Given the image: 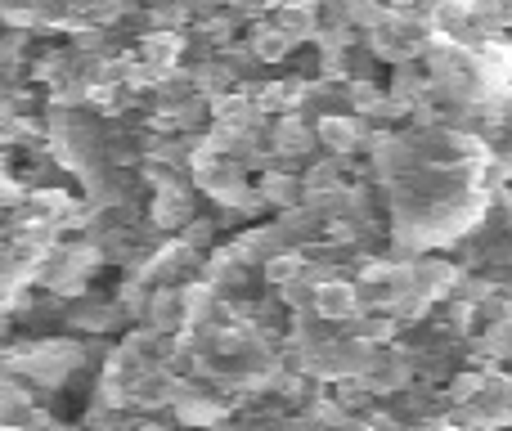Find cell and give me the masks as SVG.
Instances as JSON below:
<instances>
[{"mask_svg":"<svg viewBox=\"0 0 512 431\" xmlns=\"http://www.w3.org/2000/svg\"><path fill=\"white\" fill-rule=\"evenodd\" d=\"M270 23L279 27V32L288 36L292 45H297V41H310V36H315V27H319V9H310V5H288V9H274Z\"/></svg>","mask_w":512,"mask_h":431,"instance_id":"5b68a950","label":"cell"},{"mask_svg":"<svg viewBox=\"0 0 512 431\" xmlns=\"http://www.w3.org/2000/svg\"><path fill=\"white\" fill-rule=\"evenodd\" d=\"M270 149L279 153V158H288V162L310 158V153H315V131H310V122L301 113H288V117H279V122H274Z\"/></svg>","mask_w":512,"mask_h":431,"instance_id":"277c9868","label":"cell"},{"mask_svg":"<svg viewBox=\"0 0 512 431\" xmlns=\"http://www.w3.org/2000/svg\"><path fill=\"white\" fill-rule=\"evenodd\" d=\"M301 265H306V252H279L265 261V283L270 288H288L292 279L301 274Z\"/></svg>","mask_w":512,"mask_h":431,"instance_id":"9c48e42d","label":"cell"},{"mask_svg":"<svg viewBox=\"0 0 512 431\" xmlns=\"http://www.w3.org/2000/svg\"><path fill=\"white\" fill-rule=\"evenodd\" d=\"M409 270V288L414 292H423L427 301H450V292H454V283H459V261H450V256H418L414 265H405Z\"/></svg>","mask_w":512,"mask_h":431,"instance_id":"7a4b0ae2","label":"cell"},{"mask_svg":"<svg viewBox=\"0 0 512 431\" xmlns=\"http://www.w3.org/2000/svg\"><path fill=\"white\" fill-rule=\"evenodd\" d=\"M261 203H270V207H279V212H288V207H297L301 203V180L297 176H283V171H265L261 176Z\"/></svg>","mask_w":512,"mask_h":431,"instance_id":"8992f818","label":"cell"},{"mask_svg":"<svg viewBox=\"0 0 512 431\" xmlns=\"http://www.w3.org/2000/svg\"><path fill=\"white\" fill-rule=\"evenodd\" d=\"M315 315L324 319V324H355V319H360V292H355V283H346L342 274H337V279H328L324 288L315 292ZM342 328H337V333H342Z\"/></svg>","mask_w":512,"mask_h":431,"instance_id":"3957f363","label":"cell"},{"mask_svg":"<svg viewBox=\"0 0 512 431\" xmlns=\"http://www.w3.org/2000/svg\"><path fill=\"white\" fill-rule=\"evenodd\" d=\"M315 144H324L328 158H351V153L364 149V140H369V122H360V117L351 113H328V117H315Z\"/></svg>","mask_w":512,"mask_h":431,"instance_id":"6da1fadb","label":"cell"},{"mask_svg":"<svg viewBox=\"0 0 512 431\" xmlns=\"http://www.w3.org/2000/svg\"><path fill=\"white\" fill-rule=\"evenodd\" d=\"M248 50H252V59H256V63H279V59H288V54H292V41L270 23V18H265V23L252 32Z\"/></svg>","mask_w":512,"mask_h":431,"instance_id":"52a82bcc","label":"cell"},{"mask_svg":"<svg viewBox=\"0 0 512 431\" xmlns=\"http://www.w3.org/2000/svg\"><path fill=\"white\" fill-rule=\"evenodd\" d=\"M427 315H432V301H427L423 292H414V288H409V292H400V297L391 301V310H387V319H391V324H396V328L423 324Z\"/></svg>","mask_w":512,"mask_h":431,"instance_id":"ba28073f","label":"cell"}]
</instances>
